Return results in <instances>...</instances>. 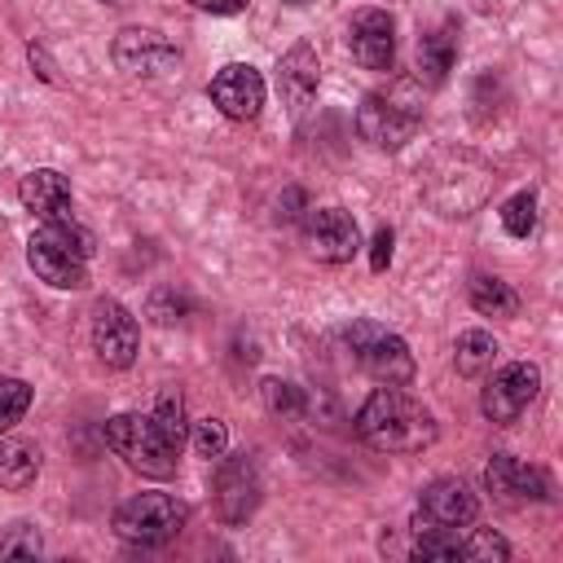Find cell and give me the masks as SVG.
<instances>
[{
	"mask_svg": "<svg viewBox=\"0 0 563 563\" xmlns=\"http://www.w3.org/2000/svg\"><path fill=\"white\" fill-rule=\"evenodd\" d=\"M356 435L378 453H422L435 444L440 427L422 400L400 387H378L356 409Z\"/></svg>",
	"mask_w": 563,
	"mask_h": 563,
	"instance_id": "obj_1",
	"label": "cell"
},
{
	"mask_svg": "<svg viewBox=\"0 0 563 563\" xmlns=\"http://www.w3.org/2000/svg\"><path fill=\"white\" fill-rule=\"evenodd\" d=\"M422 128V92L418 79H391L387 88H374L361 97L356 132L378 150H400Z\"/></svg>",
	"mask_w": 563,
	"mask_h": 563,
	"instance_id": "obj_2",
	"label": "cell"
},
{
	"mask_svg": "<svg viewBox=\"0 0 563 563\" xmlns=\"http://www.w3.org/2000/svg\"><path fill=\"white\" fill-rule=\"evenodd\" d=\"M88 255H92V238L75 224V216L40 224L26 242V260H31L35 277L57 290H79L88 282Z\"/></svg>",
	"mask_w": 563,
	"mask_h": 563,
	"instance_id": "obj_3",
	"label": "cell"
},
{
	"mask_svg": "<svg viewBox=\"0 0 563 563\" xmlns=\"http://www.w3.org/2000/svg\"><path fill=\"white\" fill-rule=\"evenodd\" d=\"M106 444L141 475L150 479H167L176 471V444L158 431V422L150 413H114L106 422Z\"/></svg>",
	"mask_w": 563,
	"mask_h": 563,
	"instance_id": "obj_4",
	"label": "cell"
},
{
	"mask_svg": "<svg viewBox=\"0 0 563 563\" xmlns=\"http://www.w3.org/2000/svg\"><path fill=\"white\" fill-rule=\"evenodd\" d=\"M343 339H347L356 365L378 387H405L413 378V352H409V343L400 334H391V330H383L374 321H352L343 330Z\"/></svg>",
	"mask_w": 563,
	"mask_h": 563,
	"instance_id": "obj_5",
	"label": "cell"
},
{
	"mask_svg": "<svg viewBox=\"0 0 563 563\" xmlns=\"http://www.w3.org/2000/svg\"><path fill=\"white\" fill-rule=\"evenodd\" d=\"M189 519V506L172 493H136L114 510V532L128 545H163Z\"/></svg>",
	"mask_w": 563,
	"mask_h": 563,
	"instance_id": "obj_6",
	"label": "cell"
},
{
	"mask_svg": "<svg viewBox=\"0 0 563 563\" xmlns=\"http://www.w3.org/2000/svg\"><path fill=\"white\" fill-rule=\"evenodd\" d=\"M537 391H541V369H537L532 361H510V365H501V369L484 383L479 409H484L488 422L510 427V422L537 400Z\"/></svg>",
	"mask_w": 563,
	"mask_h": 563,
	"instance_id": "obj_7",
	"label": "cell"
},
{
	"mask_svg": "<svg viewBox=\"0 0 563 563\" xmlns=\"http://www.w3.org/2000/svg\"><path fill=\"white\" fill-rule=\"evenodd\" d=\"M479 515L475 493L462 479H431L413 506V532H457Z\"/></svg>",
	"mask_w": 563,
	"mask_h": 563,
	"instance_id": "obj_8",
	"label": "cell"
},
{
	"mask_svg": "<svg viewBox=\"0 0 563 563\" xmlns=\"http://www.w3.org/2000/svg\"><path fill=\"white\" fill-rule=\"evenodd\" d=\"M211 493H216V515L224 523H246L260 506V466L251 453H220V466H216V479H211Z\"/></svg>",
	"mask_w": 563,
	"mask_h": 563,
	"instance_id": "obj_9",
	"label": "cell"
},
{
	"mask_svg": "<svg viewBox=\"0 0 563 563\" xmlns=\"http://www.w3.org/2000/svg\"><path fill=\"white\" fill-rule=\"evenodd\" d=\"M114 66L132 79H163L180 66V48L158 35V31H145V26H128L114 35Z\"/></svg>",
	"mask_w": 563,
	"mask_h": 563,
	"instance_id": "obj_10",
	"label": "cell"
},
{
	"mask_svg": "<svg viewBox=\"0 0 563 563\" xmlns=\"http://www.w3.org/2000/svg\"><path fill=\"white\" fill-rule=\"evenodd\" d=\"M141 347V325L119 299L92 303V352L106 369H128Z\"/></svg>",
	"mask_w": 563,
	"mask_h": 563,
	"instance_id": "obj_11",
	"label": "cell"
},
{
	"mask_svg": "<svg viewBox=\"0 0 563 563\" xmlns=\"http://www.w3.org/2000/svg\"><path fill=\"white\" fill-rule=\"evenodd\" d=\"M303 246L321 264H347L361 251V229L343 207H317L303 216Z\"/></svg>",
	"mask_w": 563,
	"mask_h": 563,
	"instance_id": "obj_12",
	"label": "cell"
},
{
	"mask_svg": "<svg viewBox=\"0 0 563 563\" xmlns=\"http://www.w3.org/2000/svg\"><path fill=\"white\" fill-rule=\"evenodd\" d=\"M207 92H211L216 110H220L224 119H238V123L255 119L260 106H264V79H260V70H255L251 62H229V66H220V70L211 75Z\"/></svg>",
	"mask_w": 563,
	"mask_h": 563,
	"instance_id": "obj_13",
	"label": "cell"
},
{
	"mask_svg": "<svg viewBox=\"0 0 563 563\" xmlns=\"http://www.w3.org/2000/svg\"><path fill=\"white\" fill-rule=\"evenodd\" d=\"M484 488L501 501V506H528V501H550V479L541 466H528L510 453H493V462L484 466Z\"/></svg>",
	"mask_w": 563,
	"mask_h": 563,
	"instance_id": "obj_14",
	"label": "cell"
},
{
	"mask_svg": "<svg viewBox=\"0 0 563 563\" xmlns=\"http://www.w3.org/2000/svg\"><path fill=\"white\" fill-rule=\"evenodd\" d=\"M347 53L365 66V70H391L396 57V22L383 9H361L347 22Z\"/></svg>",
	"mask_w": 563,
	"mask_h": 563,
	"instance_id": "obj_15",
	"label": "cell"
},
{
	"mask_svg": "<svg viewBox=\"0 0 563 563\" xmlns=\"http://www.w3.org/2000/svg\"><path fill=\"white\" fill-rule=\"evenodd\" d=\"M18 198L31 216H40V224H53V220H70V180L53 167H35L22 176L18 185Z\"/></svg>",
	"mask_w": 563,
	"mask_h": 563,
	"instance_id": "obj_16",
	"label": "cell"
},
{
	"mask_svg": "<svg viewBox=\"0 0 563 563\" xmlns=\"http://www.w3.org/2000/svg\"><path fill=\"white\" fill-rule=\"evenodd\" d=\"M317 84H321V62L308 44H295L282 62H277V88H282V101L290 106V114H303L317 97Z\"/></svg>",
	"mask_w": 563,
	"mask_h": 563,
	"instance_id": "obj_17",
	"label": "cell"
},
{
	"mask_svg": "<svg viewBox=\"0 0 563 563\" xmlns=\"http://www.w3.org/2000/svg\"><path fill=\"white\" fill-rule=\"evenodd\" d=\"M457 62V26L440 22L435 31L418 35V84H444V75Z\"/></svg>",
	"mask_w": 563,
	"mask_h": 563,
	"instance_id": "obj_18",
	"label": "cell"
},
{
	"mask_svg": "<svg viewBox=\"0 0 563 563\" xmlns=\"http://www.w3.org/2000/svg\"><path fill=\"white\" fill-rule=\"evenodd\" d=\"M40 475V449L31 440H4L0 444V488L22 493Z\"/></svg>",
	"mask_w": 563,
	"mask_h": 563,
	"instance_id": "obj_19",
	"label": "cell"
},
{
	"mask_svg": "<svg viewBox=\"0 0 563 563\" xmlns=\"http://www.w3.org/2000/svg\"><path fill=\"white\" fill-rule=\"evenodd\" d=\"M466 295H471V308L484 312V317H515L519 312V295H515V286L506 277L475 273L471 286H466Z\"/></svg>",
	"mask_w": 563,
	"mask_h": 563,
	"instance_id": "obj_20",
	"label": "cell"
},
{
	"mask_svg": "<svg viewBox=\"0 0 563 563\" xmlns=\"http://www.w3.org/2000/svg\"><path fill=\"white\" fill-rule=\"evenodd\" d=\"M493 356H497V343H493L488 330H462V334H457V347H453V365H457V374L475 378V374L493 369Z\"/></svg>",
	"mask_w": 563,
	"mask_h": 563,
	"instance_id": "obj_21",
	"label": "cell"
},
{
	"mask_svg": "<svg viewBox=\"0 0 563 563\" xmlns=\"http://www.w3.org/2000/svg\"><path fill=\"white\" fill-rule=\"evenodd\" d=\"M501 224H506V233L510 238H528L532 229H537V194H515V198H506L501 202Z\"/></svg>",
	"mask_w": 563,
	"mask_h": 563,
	"instance_id": "obj_22",
	"label": "cell"
},
{
	"mask_svg": "<svg viewBox=\"0 0 563 563\" xmlns=\"http://www.w3.org/2000/svg\"><path fill=\"white\" fill-rule=\"evenodd\" d=\"M31 409V387L22 383V378H0V435L13 427V422H22V413Z\"/></svg>",
	"mask_w": 563,
	"mask_h": 563,
	"instance_id": "obj_23",
	"label": "cell"
},
{
	"mask_svg": "<svg viewBox=\"0 0 563 563\" xmlns=\"http://www.w3.org/2000/svg\"><path fill=\"white\" fill-rule=\"evenodd\" d=\"M260 396H264L268 413H286V418L303 413V391L295 383H286V378H264L260 383Z\"/></svg>",
	"mask_w": 563,
	"mask_h": 563,
	"instance_id": "obj_24",
	"label": "cell"
},
{
	"mask_svg": "<svg viewBox=\"0 0 563 563\" xmlns=\"http://www.w3.org/2000/svg\"><path fill=\"white\" fill-rule=\"evenodd\" d=\"M150 418L158 422V431H163V435H167L176 449L185 444V431H189V427H185V405H180V396H176V391H163Z\"/></svg>",
	"mask_w": 563,
	"mask_h": 563,
	"instance_id": "obj_25",
	"label": "cell"
},
{
	"mask_svg": "<svg viewBox=\"0 0 563 563\" xmlns=\"http://www.w3.org/2000/svg\"><path fill=\"white\" fill-rule=\"evenodd\" d=\"M462 559H479V563H493L497 559L501 563V559H510V545L493 528H475L471 541H462Z\"/></svg>",
	"mask_w": 563,
	"mask_h": 563,
	"instance_id": "obj_26",
	"label": "cell"
},
{
	"mask_svg": "<svg viewBox=\"0 0 563 563\" xmlns=\"http://www.w3.org/2000/svg\"><path fill=\"white\" fill-rule=\"evenodd\" d=\"M194 449H198V457H220V453L229 449V427H224V418H198V422H194Z\"/></svg>",
	"mask_w": 563,
	"mask_h": 563,
	"instance_id": "obj_27",
	"label": "cell"
},
{
	"mask_svg": "<svg viewBox=\"0 0 563 563\" xmlns=\"http://www.w3.org/2000/svg\"><path fill=\"white\" fill-rule=\"evenodd\" d=\"M44 550L40 532L31 523H13L4 537H0V559H35Z\"/></svg>",
	"mask_w": 563,
	"mask_h": 563,
	"instance_id": "obj_28",
	"label": "cell"
},
{
	"mask_svg": "<svg viewBox=\"0 0 563 563\" xmlns=\"http://www.w3.org/2000/svg\"><path fill=\"white\" fill-rule=\"evenodd\" d=\"M413 554L418 559H462V541L457 532H413Z\"/></svg>",
	"mask_w": 563,
	"mask_h": 563,
	"instance_id": "obj_29",
	"label": "cell"
},
{
	"mask_svg": "<svg viewBox=\"0 0 563 563\" xmlns=\"http://www.w3.org/2000/svg\"><path fill=\"white\" fill-rule=\"evenodd\" d=\"M391 242H396V238H391L387 224L374 229V242H369V268H374V273H383V268L391 264Z\"/></svg>",
	"mask_w": 563,
	"mask_h": 563,
	"instance_id": "obj_30",
	"label": "cell"
},
{
	"mask_svg": "<svg viewBox=\"0 0 563 563\" xmlns=\"http://www.w3.org/2000/svg\"><path fill=\"white\" fill-rule=\"evenodd\" d=\"M189 4H198L202 13H242L246 9V0H189Z\"/></svg>",
	"mask_w": 563,
	"mask_h": 563,
	"instance_id": "obj_31",
	"label": "cell"
}]
</instances>
